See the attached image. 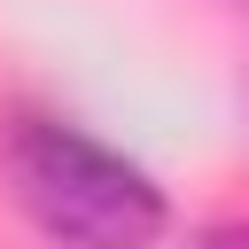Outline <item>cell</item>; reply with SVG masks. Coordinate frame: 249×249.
I'll use <instances>...</instances> for the list:
<instances>
[{"instance_id": "1", "label": "cell", "mask_w": 249, "mask_h": 249, "mask_svg": "<svg viewBox=\"0 0 249 249\" xmlns=\"http://www.w3.org/2000/svg\"><path fill=\"white\" fill-rule=\"evenodd\" d=\"M0 156H8L16 202L62 249H148L171 218L163 187L140 163H124L109 140H93L62 117H16Z\"/></svg>"}, {"instance_id": "2", "label": "cell", "mask_w": 249, "mask_h": 249, "mask_svg": "<svg viewBox=\"0 0 249 249\" xmlns=\"http://www.w3.org/2000/svg\"><path fill=\"white\" fill-rule=\"evenodd\" d=\"M210 249H249V233H218V241H210Z\"/></svg>"}]
</instances>
